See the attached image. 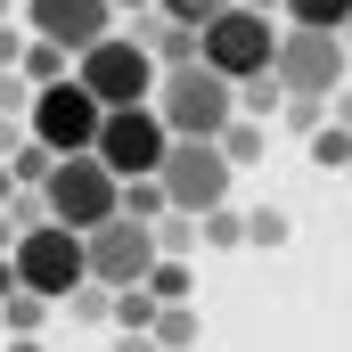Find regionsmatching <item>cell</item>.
Returning <instances> with one entry per match:
<instances>
[{
	"mask_svg": "<svg viewBox=\"0 0 352 352\" xmlns=\"http://www.w3.org/2000/svg\"><path fill=\"white\" fill-rule=\"evenodd\" d=\"M156 115L173 123V140H221V131L238 123V82H230L221 66H205V58L164 66V82H156Z\"/></svg>",
	"mask_w": 352,
	"mask_h": 352,
	"instance_id": "cell-1",
	"label": "cell"
},
{
	"mask_svg": "<svg viewBox=\"0 0 352 352\" xmlns=\"http://www.w3.org/2000/svg\"><path fill=\"white\" fill-rule=\"evenodd\" d=\"M74 74L90 82L98 107H148L156 82H164V58H156L140 33H98L82 58H74Z\"/></svg>",
	"mask_w": 352,
	"mask_h": 352,
	"instance_id": "cell-2",
	"label": "cell"
},
{
	"mask_svg": "<svg viewBox=\"0 0 352 352\" xmlns=\"http://www.w3.org/2000/svg\"><path fill=\"white\" fill-rule=\"evenodd\" d=\"M41 197H50V221H66V230H98V221H115V213H123V180L107 173V164H98V156H58V164H50V180H41Z\"/></svg>",
	"mask_w": 352,
	"mask_h": 352,
	"instance_id": "cell-3",
	"label": "cell"
},
{
	"mask_svg": "<svg viewBox=\"0 0 352 352\" xmlns=\"http://www.w3.org/2000/svg\"><path fill=\"white\" fill-rule=\"evenodd\" d=\"M16 278H25L33 295L66 303V295L90 278V246H82V230H66V221H33V230H16Z\"/></svg>",
	"mask_w": 352,
	"mask_h": 352,
	"instance_id": "cell-4",
	"label": "cell"
},
{
	"mask_svg": "<svg viewBox=\"0 0 352 352\" xmlns=\"http://www.w3.org/2000/svg\"><path fill=\"white\" fill-rule=\"evenodd\" d=\"M98 123H107V107L90 98L82 74L41 82V90H33V115H25V131H33L50 156H82V148H98Z\"/></svg>",
	"mask_w": 352,
	"mask_h": 352,
	"instance_id": "cell-5",
	"label": "cell"
},
{
	"mask_svg": "<svg viewBox=\"0 0 352 352\" xmlns=\"http://www.w3.org/2000/svg\"><path fill=\"white\" fill-rule=\"evenodd\" d=\"M90 156H98L115 180L164 173V156H173V123L156 115V98H148V107H107V123H98V148H90Z\"/></svg>",
	"mask_w": 352,
	"mask_h": 352,
	"instance_id": "cell-6",
	"label": "cell"
},
{
	"mask_svg": "<svg viewBox=\"0 0 352 352\" xmlns=\"http://www.w3.org/2000/svg\"><path fill=\"white\" fill-rule=\"evenodd\" d=\"M278 82H287V98H336L352 74V50L344 33H320V25H287L278 33Z\"/></svg>",
	"mask_w": 352,
	"mask_h": 352,
	"instance_id": "cell-7",
	"label": "cell"
},
{
	"mask_svg": "<svg viewBox=\"0 0 352 352\" xmlns=\"http://www.w3.org/2000/svg\"><path fill=\"white\" fill-rule=\"evenodd\" d=\"M270 58H278V25H270L263 8H246V0H230L213 25H205V66H221L230 82H246V74H263Z\"/></svg>",
	"mask_w": 352,
	"mask_h": 352,
	"instance_id": "cell-8",
	"label": "cell"
},
{
	"mask_svg": "<svg viewBox=\"0 0 352 352\" xmlns=\"http://www.w3.org/2000/svg\"><path fill=\"white\" fill-rule=\"evenodd\" d=\"M230 156H221V140H173V156H164V188H173L180 213H213V205H230Z\"/></svg>",
	"mask_w": 352,
	"mask_h": 352,
	"instance_id": "cell-9",
	"label": "cell"
},
{
	"mask_svg": "<svg viewBox=\"0 0 352 352\" xmlns=\"http://www.w3.org/2000/svg\"><path fill=\"white\" fill-rule=\"evenodd\" d=\"M82 246H90V278H107V287H140V278L156 270V230H148V221H131V213L98 221Z\"/></svg>",
	"mask_w": 352,
	"mask_h": 352,
	"instance_id": "cell-10",
	"label": "cell"
},
{
	"mask_svg": "<svg viewBox=\"0 0 352 352\" xmlns=\"http://www.w3.org/2000/svg\"><path fill=\"white\" fill-rule=\"evenodd\" d=\"M25 33L66 41V50L82 58L98 33H115V0H25Z\"/></svg>",
	"mask_w": 352,
	"mask_h": 352,
	"instance_id": "cell-11",
	"label": "cell"
},
{
	"mask_svg": "<svg viewBox=\"0 0 352 352\" xmlns=\"http://www.w3.org/2000/svg\"><path fill=\"white\" fill-rule=\"evenodd\" d=\"M131 33H140V41H148L164 66H188V58H205V33H197V25H180V16H164V8H156V16H140Z\"/></svg>",
	"mask_w": 352,
	"mask_h": 352,
	"instance_id": "cell-12",
	"label": "cell"
},
{
	"mask_svg": "<svg viewBox=\"0 0 352 352\" xmlns=\"http://www.w3.org/2000/svg\"><path fill=\"white\" fill-rule=\"evenodd\" d=\"M156 344H164V352H197V344H205L197 303H164V311H156Z\"/></svg>",
	"mask_w": 352,
	"mask_h": 352,
	"instance_id": "cell-13",
	"label": "cell"
},
{
	"mask_svg": "<svg viewBox=\"0 0 352 352\" xmlns=\"http://www.w3.org/2000/svg\"><path fill=\"white\" fill-rule=\"evenodd\" d=\"M278 107H287V82H278V66H263V74H246V82H238V115L270 123Z\"/></svg>",
	"mask_w": 352,
	"mask_h": 352,
	"instance_id": "cell-14",
	"label": "cell"
},
{
	"mask_svg": "<svg viewBox=\"0 0 352 352\" xmlns=\"http://www.w3.org/2000/svg\"><path fill=\"white\" fill-rule=\"evenodd\" d=\"M123 213H131V221H164V213H173V188H164V173L123 180Z\"/></svg>",
	"mask_w": 352,
	"mask_h": 352,
	"instance_id": "cell-15",
	"label": "cell"
},
{
	"mask_svg": "<svg viewBox=\"0 0 352 352\" xmlns=\"http://www.w3.org/2000/svg\"><path fill=\"white\" fill-rule=\"evenodd\" d=\"M148 295H156V303H188V295H197L188 254H156V270H148Z\"/></svg>",
	"mask_w": 352,
	"mask_h": 352,
	"instance_id": "cell-16",
	"label": "cell"
},
{
	"mask_svg": "<svg viewBox=\"0 0 352 352\" xmlns=\"http://www.w3.org/2000/svg\"><path fill=\"white\" fill-rule=\"evenodd\" d=\"M25 74H33V82H66V74H74V50L33 33V41H25Z\"/></svg>",
	"mask_w": 352,
	"mask_h": 352,
	"instance_id": "cell-17",
	"label": "cell"
},
{
	"mask_svg": "<svg viewBox=\"0 0 352 352\" xmlns=\"http://www.w3.org/2000/svg\"><path fill=\"white\" fill-rule=\"evenodd\" d=\"M50 320V295H33V287H16V295H0V328L8 336H33Z\"/></svg>",
	"mask_w": 352,
	"mask_h": 352,
	"instance_id": "cell-18",
	"label": "cell"
},
{
	"mask_svg": "<svg viewBox=\"0 0 352 352\" xmlns=\"http://www.w3.org/2000/svg\"><path fill=\"white\" fill-rule=\"evenodd\" d=\"M148 230H156V254H188V246H205V221H197V213H164V221H148Z\"/></svg>",
	"mask_w": 352,
	"mask_h": 352,
	"instance_id": "cell-19",
	"label": "cell"
},
{
	"mask_svg": "<svg viewBox=\"0 0 352 352\" xmlns=\"http://www.w3.org/2000/svg\"><path fill=\"white\" fill-rule=\"evenodd\" d=\"M156 311H164V303H156L148 278H140V287H115V311H107V320H115V328H156Z\"/></svg>",
	"mask_w": 352,
	"mask_h": 352,
	"instance_id": "cell-20",
	"label": "cell"
},
{
	"mask_svg": "<svg viewBox=\"0 0 352 352\" xmlns=\"http://www.w3.org/2000/svg\"><path fill=\"white\" fill-rule=\"evenodd\" d=\"M263 148H270V131L254 123V115H238V123L221 131V156H230V164H263Z\"/></svg>",
	"mask_w": 352,
	"mask_h": 352,
	"instance_id": "cell-21",
	"label": "cell"
},
{
	"mask_svg": "<svg viewBox=\"0 0 352 352\" xmlns=\"http://www.w3.org/2000/svg\"><path fill=\"white\" fill-rule=\"evenodd\" d=\"M287 25H320V33H344L352 0H287Z\"/></svg>",
	"mask_w": 352,
	"mask_h": 352,
	"instance_id": "cell-22",
	"label": "cell"
},
{
	"mask_svg": "<svg viewBox=\"0 0 352 352\" xmlns=\"http://www.w3.org/2000/svg\"><path fill=\"white\" fill-rule=\"evenodd\" d=\"M311 164H320V173H344V164H352V131L336 123V115L311 131Z\"/></svg>",
	"mask_w": 352,
	"mask_h": 352,
	"instance_id": "cell-23",
	"label": "cell"
},
{
	"mask_svg": "<svg viewBox=\"0 0 352 352\" xmlns=\"http://www.w3.org/2000/svg\"><path fill=\"white\" fill-rule=\"evenodd\" d=\"M287 238H295V221H287L278 205H263V213H246V246H270V254H278Z\"/></svg>",
	"mask_w": 352,
	"mask_h": 352,
	"instance_id": "cell-24",
	"label": "cell"
},
{
	"mask_svg": "<svg viewBox=\"0 0 352 352\" xmlns=\"http://www.w3.org/2000/svg\"><path fill=\"white\" fill-rule=\"evenodd\" d=\"M197 221H205V246H221V254H230V246H246V221H238L230 205H213V213H197Z\"/></svg>",
	"mask_w": 352,
	"mask_h": 352,
	"instance_id": "cell-25",
	"label": "cell"
},
{
	"mask_svg": "<svg viewBox=\"0 0 352 352\" xmlns=\"http://www.w3.org/2000/svg\"><path fill=\"white\" fill-rule=\"evenodd\" d=\"M278 123H287V131H303V140H311V131H320V123H328V98H287V107H278Z\"/></svg>",
	"mask_w": 352,
	"mask_h": 352,
	"instance_id": "cell-26",
	"label": "cell"
},
{
	"mask_svg": "<svg viewBox=\"0 0 352 352\" xmlns=\"http://www.w3.org/2000/svg\"><path fill=\"white\" fill-rule=\"evenodd\" d=\"M156 8H164V16H180V25H197V33H205V25H213V16H221L230 0H156Z\"/></svg>",
	"mask_w": 352,
	"mask_h": 352,
	"instance_id": "cell-27",
	"label": "cell"
},
{
	"mask_svg": "<svg viewBox=\"0 0 352 352\" xmlns=\"http://www.w3.org/2000/svg\"><path fill=\"white\" fill-rule=\"evenodd\" d=\"M50 164H58V156H50L41 140H25V148L8 156V173H16V180H50Z\"/></svg>",
	"mask_w": 352,
	"mask_h": 352,
	"instance_id": "cell-28",
	"label": "cell"
},
{
	"mask_svg": "<svg viewBox=\"0 0 352 352\" xmlns=\"http://www.w3.org/2000/svg\"><path fill=\"white\" fill-rule=\"evenodd\" d=\"M25 41H33V33H16V25L0 16V66H25Z\"/></svg>",
	"mask_w": 352,
	"mask_h": 352,
	"instance_id": "cell-29",
	"label": "cell"
},
{
	"mask_svg": "<svg viewBox=\"0 0 352 352\" xmlns=\"http://www.w3.org/2000/svg\"><path fill=\"white\" fill-rule=\"evenodd\" d=\"M25 140H33V131H25V115H0V156H16Z\"/></svg>",
	"mask_w": 352,
	"mask_h": 352,
	"instance_id": "cell-30",
	"label": "cell"
},
{
	"mask_svg": "<svg viewBox=\"0 0 352 352\" xmlns=\"http://www.w3.org/2000/svg\"><path fill=\"white\" fill-rule=\"evenodd\" d=\"M328 115H336V123H344V131H352V82L336 90V98H328Z\"/></svg>",
	"mask_w": 352,
	"mask_h": 352,
	"instance_id": "cell-31",
	"label": "cell"
},
{
	"mask_svg": "<svg viewBox=\"0 0 352 352\" xmlns=\"http://www.w3.org/2000/svg\"><path fill=\"white\" fill-rule=\"evenodd\" d=\"M0 254H16V213L0 205Z\"/></svg>",
	"mask_w": 352,
	"mask_h": 352,
	"instance_id": "cell-32",
	"label": "cell"
},
{
	"mask_svg": "<svg viewBox=\"0 0 352 352\" xmlns=\"http://www.w3.org/2000/svg\"><path fill=\"white\" fill-rule=\"evenodd\" d=\"M25 278H16V254H0V295H16Z\"/></svg>",
	"mask_w": 352,
	"mask_h": 352,
	"instance_id": "cell-33",
	"label": "cell"
},
{
	"mask_svg": "<svg viewBox=\"0 0 352 352\" xmlns=\"http://www.w3.org/2000/svg\"><path fill=\"white\" fill-rule=\"evenodd\" d=\"M246 8H263V16H287V0H246Z\"/></svg>",
	"mask_w": 352,
	"mask_h": 352,
	"instance_id": "cell-34",
	"label": "cell"
},
{
	"mask_svg": "<svg viewBox=\"0 0 352 352\" xmlns=\"http://www.w3.org/2000/svg\"><path fill=\"white\" fill-rule=\"evenodd\" d=\"M8 197H16V173H8V164H0V205H8Z\"/></svg>",
	"mask_w": 352,
	"mask_h": 352,
	"instance_id": "cell-35",
	"label": "cell"
},
{
	"mask_svg": "<svg viewBox=\"0 0 352 352\" xmlns=\"http://www.w3.org/2000/svg\"><path fill=\"white\" fill-rule=\"evenodd\" d=\"M8 352H41V344H33V336H8Z\"/></svg>",
	"mask_w": 352,
	"mask_h": 352,
	"instance_id": "cell-36",
	"label": "cell"
},
{
	"mask_svg": "<svg viewBox=\"0 0 352 352\" xmlns=\"http://www.w3.org/2000/svg\"><path fill=\"white\" fill-rule=\"evenodd\" d=\"M115 8H131V16H140V8H156V0H115Z\"/></svg>",
	"mask_w": 352,
	"mask_h": 352,
	"instance_id": "cell-37",
	"label": "cell"
},
{
	"mask_svg": "<svg viewBox=\"0 0 352 352\" xmlns=\"http://www.w3.org/2000/svg\"><path fill=\"white\" fill-rule=\"evenodd\" d=\"M344 50H352V25H344Z\"/></svg>",
	"mask_w": 352,
	"mask_h": 352,
	"instance_id": "cell-38",
	"label": "cell"
},
{
	"mask_svg": "<svg viewBox=\"0 0 352 352\" xmlns=\"http://www.w3.org/2000/svg\"><path fill=\"white\" fill-rule=\"evenodd\" d=\"M0 16H8V0H0Z\"/></svg>",
	"mask_w": 352,
	"mask_h": 352,
	"instance_id": "cell-39",
	"label": "cell"
},
{
	"mask_svg": "<svg viewBox=\"0 0 352 352\" xmlns=\"http://www.w3.org/2000/svg\"><path fill=\"white\" fill-rule=\"evenodd\" d=\"M344 180H352V164H344Z\"/></svg>",
	"mask_w": 352,
	"mask_h": 352,
	"instance_id": "cell-40",
	"label": "cell"
}]
</instances>
